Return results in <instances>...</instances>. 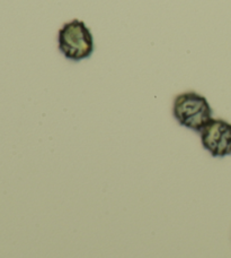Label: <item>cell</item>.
<instances>
[{
  "label": "cell",
  "mask_w": 231,
  "mask_h": 258,
  "mask_svg": "<svg viewBox=\"0 0 231 258\" xmlns=\"http://www.w3.org/2000/svg\"><path fill=\"white\" fill-rule=\"evenodd\" d=\"M58 48L68 60L72 62L86 60L94 53V36L85 22L75 18L64 23L59 30Z\"/></svg>",
  "instance_id": "7a4b0ae2"
},
{
  "label": "cell",
  "mask_w": 231,
  "mask_h": 258,
  "mask_svg": "<svg viewBox=\"0 0 231 258\" xmlns=\"http://www.w3.org/2000/svg\"><path fill=\"white\" fill-rule=\"evenodd\" d=\"M172 113L179 126L197 134L213 118L209 101L195 91H186L175 96Z\"/></svg>",
  "instance_id": "6da1fadb"
},
{
  "label": "cell",
  "mask_w": 231,
  "mask_h": 258,
  "mask_svg": "<svg viewBox=\"0 0 231 258\" xmlns=\"http://www.w3.org/2000/svg\"><path fill=\"white\" fill-rule=\"evenodd\" d=\"M201 144L212 158L231 155V123L224 119L212 118L198 133Z\"/></svg>",
  "instance_id": "3957f363"
}]
</instances>
